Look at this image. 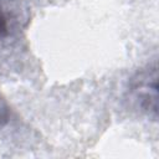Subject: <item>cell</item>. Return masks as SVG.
Here are the masks:
<instances>
[{"instance_id": "1", "label": "cell", "mask_w": 159, "mask_h": 159, "mask_svg": "<svg viewBox=\"0 0 159 159\" xmlns=\"http://www.w3.org/2000/svg\"><path fill=\"white\" fill-rule=\"evenodd\" d=\"M9 118V109L4 102V99L0 97V128L7 122Z\"/></svg>"}, {"instance_id": "2", "label": "cell", "mask_w": 159, "mask_h": 159, "mask_svg": "<svg viewBox=\"0 0 159 159\" xmlns=\"http://www.w3.org/2000/svg\"><path fill=\"white\" fill-rule=\"evenodd\" d=\"M7 34V24H6V19L2 15V12L0 11V37L5 36Z\"/></svg>"}]
</instances>
